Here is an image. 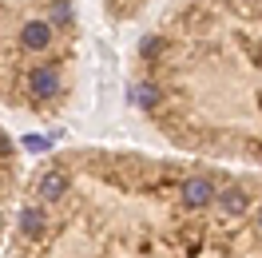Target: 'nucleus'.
I'll return each instance as SVG.
<instances>
[{"instance_id":"3","label":"nucleus","mask_w":262,"mask_h":258,"mask_svg":"<svg viewBox=\"0 0 262 258\" xmlns=\"http://www.w3.org/2000/svg\"><path fill=\"white\" fill-rule=\"evenodd\" d=\"M80 88V4L0 0V107L60 119Z\"/></svg>"},{"instance_id":"2","label":"nucleus","mask_w":262,"mask_h":258,"mask_svg":"<svg viewBox=\"0 0 262 258\" xmlns=\"http://www.w3.org/2000/svg\"><path fill=\"white\" fill-rule=\"evenodd\" d=\"M127 99L179 155L262 171V0H167L131 52Z\"/></svg>"},{"instance_id":"4","label":"nucleus","mask_w":262,"mask_h":258,"mask_svg":"<svg viewBox=\"0 0 262 258\" xmlns=\"http://www.w3.org/2000/svg\"><path fill=\"white\" fill-rule=\"evenodd\" d=\"M24 159H20V147L8 131L0 127V254L8 246L12 223H16V207H20V191H24Z\"/></svg>"},{"instance_id":"1","label":"nucleus","mask_w":262,"mask_h":258,"mask_svg":"<svg viewBox=\"0 0 262 258\" xmlns=\"http://www.w3.org/2000/svg\"><path fill=\"white\" fill-rule=\"evenodd\" d=\"M4 258H262V171L68 147L28 171Z\"/></svg>"}]
</instances>
